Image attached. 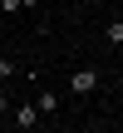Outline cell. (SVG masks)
<instances>
[{"mask_svg": "<svg viewBox=\"0 0 123 133\" xmlns=\"http://www.w3.org/2000/svg\"><path fill=\"white\" fill-rule=\"evenodd\" d=\"M10 123H15L20 133H35L39 123H44V118H39V109H35V99H30V104H15V109H10Z\"/></svg>", "mask_w": 123, "mask_h": 133, "instance_id": "1", "label": "cell"}, {"mask_svg": "<svg viewBox=\"0 0 123 133\" xmlns=\"http://www.w3.org/2000/svg\"><path fill=\"white\" fill-rule=\"evenodd\" d=\"M94 89H99V69H89V64H84V69H74V74H69V94L89 99Z\"/></svg>", "mask_w": 123, "mask_h": 133, "instance_id": "2", "label": "cell"}, {"mask_svg": "<svg viewBox=\"0 0 123 133\" xmlns=\"http://www.w3.org/2000/svg\"><path fill=\"white\" fill-rule=\"evenodd\" d=\"M35 109H39V118L59 114V89H39V94H35Z\"/></svg>", "mask_w": 123, "mask_h": 133, "instance_id": "3", "label": "cell"}, {"mask_svg": "<svg viewBox=\"0 0 123 133\" xmlns=\"http://www.w3.org/2000/svg\"><path fill=\"white\" fill-rule=\"evenodd\" d=\"M104 44H113V49L123 44V20H108V30H104Z\"/></svg>", "mask_w": 123, "mask_h": 133, "instance_id": "4", "label": "cell"}, {"mask_svg": "<svg viewBox=\"0 0 123 133\" xmlns=\"http://www.w3.org/2000/svg\"><path fill=\"white\" fill-rule=\"evenodd\" d=\"M20 69H15V59H0V79H15Z\"/></svg>", "mask_w": 123, "mask_h": 133, "instance_id": "5", "label": "cell"}, {"mask_svg": "<svg viewBox=\"0 0 123 133\" xmlns=\"http://www.w3.org/2000/svg\"><path fill=\"white\" fill-rule=\"evenodd\" d=\"M0 10H5V15H15V10H20V0H0Z\"/></svg>", "mask_w": 123, "mask_h": 133, "instance_id": "6", "label": "cell"}, {"mask_svg": "<svg viewBox=\"0 0 123 133\" xmlns=\"http://www.w3.org/2000/svg\"><path fill=\"white\" fill-rule=\"evenodd\" d=\"M20 10H39V0H20Z\"/></svg>", "mask_w": 123, "mask_h": 133, "instance_id": "7", "label": "cell"}, {"mask_svg": "<svg viewBox=\"0 0 123 133\" xmlns=\"http://www.w3.org/2000/svg\"><path fill=\"white\" fill-rule=\"evenodd\" d=\"M0 118H10V104H5V94H0Z\"/></svg>", "mask_w": 123, "mask_h": 133, "instance_id": "8", "label": "cell"}, {"mask_svg": "<svg viewBox=\"0 0 123 133\" xmlns=\"http://www.w3.org/2000/svg\"><path fill=\"white\" fill-rule=\"evenodd\" d=\"M118 20H123V15H118Z\"/></svg>", "mask_w": 123, "mask_h": 133, "instance_id": "9", "label": "cell"}]
</instances>
